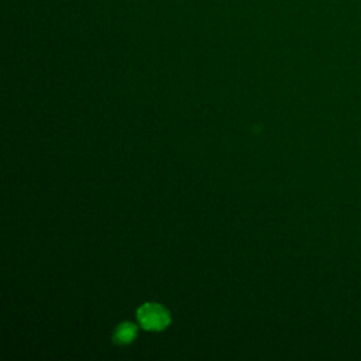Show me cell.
Listing matches in <instances>:
<instances>
[{
    "mask_svg": "<svg viewBox=\"0 0 361 361\" xmlns=\"http://www.w3.org/2000/svg\"><path fill=\"white\" fill-rule=\"evenodd\" d=\"M137 330L135 326L130 322H124L118 324L113 333V341L117 344H128L135 337Z\"/></svg>",
    "mask_w": 361,
    "mask_h": 361,
    "instance_id": "2",
    "label": "cell"
},
{
    "mask_svg": "<svg viewBox=\"0 0 361 361\" xmlns=\"http://www.w3.org/2000/svg\"><path fill=\"white\" fill-rule=\"evenodd\" d=\"M137 317L140 324L145 330H152V331L162 330L171 323L169 312L157 303L142 305L137 312Z\"/></svg>",
    "mask_w": 361,
    "mask_h": 361,
    "instance_id": "1",
    "label": "cell"
}]
</instances>
